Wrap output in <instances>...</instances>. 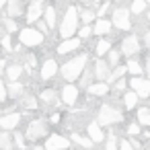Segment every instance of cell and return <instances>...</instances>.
<instances>
[{
    "label": "cell",
    "mask_w": 150,
    "mask_h": 150,
    "mask_svg": "<svg viewBox=\"0 0 150 150\" xmlns=\"http://www.w3.org/2000/svg\"><path fill=\"white\" fill-rule=\"evenodd\" d=\"M86 62H88V56H86V54H80V56H76V58L64 62V66L60 68L62 78H64L66 82H74V80H78L80 74L86 70Z\"/></svg>",
    "instance_id": "1"
},
{
    "label": "cell",
    "mask_w": 150,
    "mask_h": 150,
    "mask_svg": "<svg viewBox=\"0 0 150 150\" xmlns=\"http://www.w3.org/2000/svg\"><path fill=\"white\" fill-rule=\"evenodd\" d=\"M78 8L76 6H68L64 11V17L60 21V37L62 39H70L74 37V33H78Z\"/></svg>",
    "instance_id": "2"
},
{
    "label": "cell",
    "mask_w": 150,
    "mask_h": 150,
    "mask_svg": "<svg viewBox=\"0 0 150 150\" xmlns=\"http://www.w3.org/2000/svg\"><path fill=\"white\" fill-rule=\"evenodd\" d=\"M123 119V111H119L115 105H101L99 111H97V123L101 127H107V125H113V123H119Z\"/></svg>",
    "instance_id": "3"
},
{
    "label": "cell",
    "mask_w": 150,
    "mask_h": 150,
    "mask_svg": "<svg viewBox=\"0 0 150 150\" xmlns=\"http://www.w3.org/2000/svg\"><path fill=\"white\" fill-rule=\"evenodd\" d=\"M19 41H21V45H25V47L31 50V47H39L45 41V35L39 33L35 27H23L19 31Z\"/></svg>",
    "instance_id": "4"
},
{
    "label": "cell",
    "mask_w": 150,
    "mask_h": 150,
    "mask_svg": "<svg viewBox=\"0 0 150 150\" xmlns=\"http://www.w3.org/2000/svg\"><path fill=\"white\" fill-rule=\"evenodd\" d=\"M47 132H50V125H47L45 119H33V121H29V125H27L25 138H27L29 142H37V140H41V138H47Z\"/></svg>",
    "instance_id": "5"
},
{
    "label": "cell",
    "mask_w": 150,
    "mask_h": 150,
    "mask_svg": "<svg viewBox=\"0 0 150 150\" xmlns=\"http://www.w3.org/2000/svg\"><path fill=\"white\" fill-rule=\"evenodd\" d=\"M129 88L138 95V99H148L150 97V78H140V76H132L127 80Z\"/></svg>",
    "instance_id": "6"
},
{
    "label": "cell",
    "mask_w": 150,
    "mask_h": 150,
    "mask_svg": "<svg viewBox=\"0 0 150 150\" xmlns=\"http://www.w3.org/2000/svg\"><path fill=\"white\" fill-rule=\"evenodd\" d=\"M111 25H115V29H119V31H129V29H132L129 11L123 8V6L115 8V11H113V21H111Z\"/></svg>",
    "instance_id": "7"
},
{
    "label": "cell",
    "mask_w": 150,
    "mask_h": 150,
    "mask_svg": "<svg viewBox=\"0 0 150 150\" xmlns=\"http://www.w3.org/2000/svg\"><path fill=\"white\" fill-rule=\"evenodd\" d=\"M43 148L45 150H68L70 148V138H66L62 134H50L45 138Z\"/></svg>",
    "instance_id": "8"
},
{
    "label": "cell",
    "mask_w": 150,
    "mask_h": 150,
    "mask_svg": "<svg viewBox=\"0 0 150 150\" xmlns=\"http://www.w3.org/2000/svg\"><path fill=\"white\" fill-rule=\"evenodd\" d=\"M93 74H95L97 82H109V80H111V66H109L105 60L97 58V62H95V66H93Z\"/></svg>",
    "instance_id": "9"
},
{
    "label": "cell",
    "mask_w": 150,
    "mask_h": 150,
    "mask_svg": "<svg viewBox=\"0 0 150 150\" xmlns=\"http://www.w3.org/2000/svg\"><path fill=\"white\" fill-rule=\"evenodd\" d=\"M138 52H140V39H138L136 35H127V37L121 41V54L127 56V58H134Z\"/></svg>",
    "instance_id": "10"
},
{
    "label": "cell",
    "mask_w": 150,
    "mask_h": 150,
    "mask_svg": "<svg viewBox=\"0 0 150 150\" xmlns=\"http://www.w3.org/2000/svg\"><path fill=\"white\" fill-rule=\"evenodd\" d=\"M58 72H60V66H58V62H56L54 58H47V60L41 64L39 76H41V80H50V78H54Z\"/></svg>",
    "instance_id": "11"
},
{
    "label": "cell",
    "mask_w": 150,
    "mask_h": 150,
    "mask_svg": "<svg viewBox=\"0 0 150 150\" xmlns=\"http://www.w3.org/2000/svg\"><path fill=\"white\" fill-rule=\"evenodd\" d=\"M19 123H21V115L19 113H4V115H0V127H2L4 132L17 129Z\"/></svg>",
    "instance_id": "12"
},
{
    "label": "cell",
    "mask_w": 150,
    "mask_h": 150,
    "mask_svg": "<svg viewBox=\"0 0 150 150\" xmlns=\"http://www.w3.org/2000/svg\"><path fill=\"white\" fill-rule=\"evenodd\" d=\"M41 17H43V4H41V0H33V2L29 4V8H27V23L33 25Z\"/></svg>",
    "instance_id": "13"
},
{
    "label": "cell",
    "mask_w": 150,
    "mask_h": 150,
    "mask_svg": "<svg viewBox=\"0 0 150 150\" xmlns=\"http://www.w3.org/2000/svg\"><path fill=\"white\" fill-rule=\"evenodd\" d=\"M80 47V39L78 37H70V39H62V43L56 47V52L60 56H66V54H72Z\"/></svg>",
    "instance_id": "14"
},
{
    "label": "cell",
    "mask_w": 150,
    "mask_h": 150,
    "mask_svg": "<svg viewBox=\"0 0 150 150\" xmlns=\"http://www.w3.org/2000/svg\"><path fill=\"white\" fill-rule=\"evenodd\" d=\"M60 95H62L60 99H62L66 105H74V103L78 101V86H74L72 82H68V84H64V88H62Z\"/></svg>",
    "instance_id": "15"
},
{
    "label": "cell",
    "mask_w": 150,
    "mask_h": 150,
    "mask_svg": "<svg viewBox=\"0 0 150 150\" xmlns=\"http://www.w3.org/2000/svg\"><path fill=\"white\" fill-rule=\"evenodd\" d=\"M86 132H88V138L93 140V144H103L105 142V132L101 129V125L97 123V121H91L88 125H86Z\"/></svg>",
    "instance_id": "16"
},
{
    "label": "cell",
    "mask_w": 150,
    "mask_h": 150,
    "mask_svg": "<svg viewBox=\"0 0 150 150\" xmlns=\"http://www.w3.org/2000/svg\"><path fill=\"white\" fill-rule=\"evenodd\" d=\"M86 91L93 97H107L109 95V82H93Z\"/></svg>",
    "instance_id": "17"
},
{
    "label": "cell",
    "mask_w": 150,
    "mask_h": 150,
    "mask_svg": "<svg viewBox=\"0 0 150 150\" xmlns=\"http://www.w3.org/2000/svg\"><path fill=\"white\" fill-rule=\"evenodd\" d=\"M6 15L8 19H19L23 15V4H21V0H8V4H6Z\"/></svg>",
    "instance_id": "18"
},
{
    "label": "cell",
    "mask_w": 150,
    "mask_h": 150,
    "mask_svg": "<svg viewBox=\"0 0 150 150\" xmlns=\"http://www.w3.org/2000/svg\"><path fill=\"white\" fill-rule=\"evenodd\" d=\"M6 78L11 80V82H19V78L23 76V66L21 64H11V66H6Z\"/></svg>",
    "instance_id": "19"
},
{
    "label": "cell",
    "mask_w": 150,
    "mask_h": 150,
    "mask_svg": "<svg viewBox=\"0 0 150 150\" xmlns=\"http://www.w3.org/2000/svg\"><path fill=\"white\" fill-rule=\"evenodd\" d=\"M111 31V21H107V19H97V23H95V27H93V33L95 35H107Z\"/></svg>",
    "instance_id": "20"
},
{
    "label": "cell",
    "mask_w": 150,
    "mask_h": 150,
    "mask_svg": "<svg viewBox=\"0 0 150 150\" xmlns=\"http://www.w3.org/2000/svg\"><path fill=\"white\" fill-rule=\"evenodd\" d=\"M70 140L78 146V148H84V150H91L93 148V140L88 138V136H80V134H72L70 136Z\"/></svg>",
    "instance_id": "21"
},
{
    "label": "cell",
    "mask_w": 150,
    "mask_h": 150,
    "mask_svg": "<svg viewBox=\"0 0 150 150\" xmlns=\"http://www.w3.org/2000/svg\"><path fill=\"white\" fill-rule=\"evenodd\" d=\"M125 70H127L132 76H140V74L144 72L142 64H140L138 60H134V58H127V62H125Z\"/></svg>",
    "instance_id": "22"
},
{
    "label": "cell",
    "mask_w": 150,
    "mask_h": 150,
    "mask_svg": "<svg viewBox=\"0 0 150 150\" xmlns=\"http://www.w3.org/2000/svg\"><path fill=\"white\" fill-rule=\"evenodd\" d=\"M6 93H8V97H11V99H21V97H23V93H25V88H23V84H21V82H8Z\"/></svg>",
    "instance_id": "23"
},
{
    "label": "cell",
    "mask_w": 150,
    "mask_h": 150,
    "mask_svg": "<svg viewBox=\"0 0 150 150\" xmlns=\"http://www.w3.org/2000/svg\"><path fill=\"white\" fill-rule=\"evenodd\" d=\"M39 99H41L43 103H50V105H56V103L60 101V97H58V93H56L54 88H43L41 95H39Z\"/></svg>",
    "instance_id": "24"
},
{
    "label": "cell",
    "mask_w": 150,
    "mask_h": 150,
    "mask_svg": "<svg viewBox=\"0 0 150 150\" xmlns=\"http://www.w3.org/2000/svg\"><path fill=\"white\" fill-rule=\"evenodd\" d=\"M43 21H45V25L50 27V29H54L58 23H56V6H47V8H43Z\"/></svg>",
    "instance_id": "25"
},
{
    "label": "cell",
    "mask_w": 150,
    "mask_h": 150,
    "mask_svg": "<svg viewBox=\"0 0 150 150\" xmlns=\"http://www.w3.org/2000/svg\"><path fill=\"white\" fill-rule=\"evenodd\" d=\"M109 50H111V41H109V39H99V41L95 43V56H97V58L109 54Z\"/></svg>",
    "instance_id": "26"
},
{
    "label": "cell",
    "mask_w": 150,
    "mask_h": 150,
    "mask_svg": "<svg viewBox=\"0 0 150 150\" xmlns=\"http://www.w3.org/2000/svg\"><path fill=\"white\" fill-rule=\"evenodd\" d=\"M136 113H138V123L142 127H150V107H140Z\"/></svg>",
    "instance_id": "27"
},
{
    "label": "cell",
    "mask_w": 150,
    "mask_h": 150,
    "mask_svg": "<svg viewBox=\"0 0 150 150\" xmlns=\"http://www.w3.org/2000/svg\"><path fill=\"white\" fill-rule=\"evenodd\" d=\"M136 105H138V95H136L132 88L125 91V93H123V107H125V109H134Z\"/></svg>",
    "instance_id": "28"
},
{
    "label": "cell",
    "mask_w": 150,
    "mask_h": 150,
    "mask_svg": "<svg viewBox=\"0 0 150 150\" xmlns=\"http://www.w3.org/2000/svg\"><path fill=\"white\" fill-rule=\"evenodd\" d=\"M13 136H11V132H0V150H13Z\"/></svg>",
    "instance_id": "29"
},
{
    "label": "cell",
    "mask_w": 150,
    "mask_h": 150,
    "mask_svg": "<svg viewBox=\"0 0 150 150\" xmlns=\"http://www.w3.org/2000/svg\"><path fill=\"white\" fill-rule=\"evenodd\" d=\"M146 8H148V4L144 2V0H132V8H129V13H132V15H142Z\"/></svg>",
    "instance_id": "30"
},
{
    "label": "cell",
    "mask_w": 150,
    "mask_h": 150,
    "mask_svg": "<svg viewBox=\"0 0 150 150\" xmlns=\"http://www.w3.org/2000/svg\"><path fill=\"white\" fill-rule=\"evenodd\" d=\"M117 148H119L117 136H115V134H109V136L105 138V150H117Z\"/></svg>",
    "instance_id": "31"
},
{
    "label": "cell",
    "mask_w": 150,
    "mask_h": 150,
    "mask_svg": "<svg viewBox=\"0 0 150 150\" xmlns=\"http://www.w3.org/2000/svg\"><path fill=\"white\" fill-rule=\"evenodd\" d=\"M78 17L82 19V23H84V25H91V23L97 19V15H95L93 11H88V8H84L82 13H78Z\"/></svg>",
    "instance_id": "32"
},
{
    "label": "cell",
    "mask_w": 150,
    "mask_h": 150,
    "mask_svg": "<svg viewBox=\"0 0 150 150\" xmlns=\"http://www.w3.org/2000/svg\"><path fill=\"white\" fill-rule=\"evenodd\" d=\"M127 70H125V66H115L113 68V72H111V82H115V80H119V78H123V74H125Z\"/></svg>",
    "instance_id": "33"
},
{
    "label": "cell",
    "mask_w": 150,
    "mask_h": 150,
    "mask_svg": "<svg viewBox=\"0 0 150 150\" xmlns=\"http://www.w3.org/2000/svg\"><path fill=\"white\" fill-rule=\"evenodd\" d=\"M93 35V27L91 25H82V27H78V39L82 41V39H86V37H91Z\"/></svg>",
    "instance_id": "34"
},
{
    "label": "cell",
    "mask_w": 150,
    "mask_h": 150,
    "mask_svg": "<svg viewBox=\"0 0 150 150\" xmlns=\"http://www.w3.org/2000/svg\"><path fill=\"white\" fill-rule=\"evenodd\" d=\"M13 144H15L19 150H25V146H27V144H25V136H23L21 132H17V134L13 136Z\"/></svg>",
    "instance_id": "35"
},
{
    "label": "cell",
    "mask_w": 150,
    "mask_h": 150,
    "mask_svg": "<svg viewBox=\"0 0 150 150\" xmlns=\"http://www.w3.org/2000/svg\"><path fill=\"white\" fill-rule=\"evenodd\" d=\"M107 56H109V60H107V64H109V66H113V68H115V66H119V52L109 50V54H107Z\"/></svg>",
    "instance_id": "36"
},
{
    "label": "cell",
    "mask_w": 150,
    "mask_h": 150,
    "mask_svg": "<svg viewBox=\"0 0 150 150\" xmlns=\"http://www.w3.org/2000/svg\"><path fill=\"white\" fill-rule=\"evenodd\" d=\"M4 29H6V31L13 35V33H17L19 25H17V21H15V19H6V21H4Z\"/></svg>",
    "instance_id": "37"
},
{
    "label": "cell",
    "mask_w": 150,
    "mask_h": 150,
    "mask_svg": "<svg viewBox=\"0 0 150 150\" xmlns=\"http://www.w3.org/2000/svg\"><path fill=\"white\" fill-rule=\"evenodd\" d=\"M21 99H23V105H25L27 109H35V107H37V101H35V97H25V95H23Z\"/></svg>",
    "instance_id": "38"
},
{
    "label": "cell",
    "mask_w": 150,
    "mask_h": 150,
    "mask_svg": "<svg viewBox=\"0 0 150 150\" xmlns=\"http://www.w3.org/2000/svg\"><path fill=\"white\" fill-rule=\"evenodd\" d=\"M125 134H127V136H138V134H140V123H127Z\"/></svg>",
    "instance_id": "39"
},
{
    "label": "cell",
    "mask_w": 150,
    "mask_h": 150,
    "mask_svg": "<svg viewBox=\"0 0 150 150\" xmlns=\"http://www.w3.org/2000/svg\"><path fill=\"white\" fill-rule=\"evenodd\" d=\"M0 43H2V50H6V52H11V50H13V39H11V35H2Z\"/></svg>",
    "instance_id": "40"
},
{
    "label": "cell",
    "mask_w": 150,
    "mask_h": 150,
    "mask_svg": "<svg viewBox=\"0 0 150 150\" xmlns=\"http://www.w3.org/2000/svg\"><path fill=\"white\" fill-rule=\"evenodd\" d=\"M8 99V93H6V84L2 82V80H0V103H4Z\"/></svg>",
    "instance_id": "41"
},
{
    "label": "cell",
    "mask_w": 150,
    "mask_h": 150,
    "mask_svg": "<svg viewBox=\"0 0 150 150\" xmlns=\"http://www.w3.org/2000/svg\"><path fill=\"white\" fill-rule=\"evenodd\" d=\"M37 31H39V33H43V35H47L50 27L45 25V21H37Z\"/></svg>",
    "instance_id": "42"
},
{
    "label": "cell",
    "mask_w": 150,
    "mask_h": 150,
    "mask_svg": "<svg viewBox=\"0 0 150 150\" xmlns=\"http://www.w3.org/2000/svg\"><path fill=\"white\" fill-rule=\"evenodd\" d=\"M119 150H134V146L129 144V140H123V142H119Z\"/></svg>",
    "instance_id": "43"
},
{
    "label": "cell",
    "mask_w": 150,
    "mask_h": 150,
    "mask_svg": "<svg viewBox=\"0 0 150 150\" xmlns=\"http://www.w3.org/2000/svg\"><path fill=\"white\" fill-rule=\"evenodd\" d=\"M125 84H127V80H125V78H119V80L115 82V88H117V91H123Z\"/></svg>",
    "instance_id": "44"
},
{
    "label": "cell",
    "mask_w": 150,
    "mask_h": 150,
    "mask_svg": "<svg viewBox=\"0 0 150 150\" xmlns=\"http://www.w3.org/2000/svg\"><path fill=\"white\" fill-rule=\"evenodd\" d=\"M144 43H146V47L150 50V29H148V31L144 33Z\"/></svg>",
    "instance_id": "45"
},
{
    "label": "cell",
    "mask_w": 150,
    "mask_h": 150,
    "mask_svg": "<svg viewBox=\"0 0 150 150\" xmlns=\"http://www.w3.org/2000/svg\"><path fill=\"white\" fill-rule=\"evenodd\" d=\"M6 70V60H2V58H0V74H2Z\"/></svg>",
    "instance_id": "46"
},
{
    "label": "cell",
    "mask_w": 150,
    "mask_h": 150,
    "mask_svg": "<svg viewBox=\"0 0 150 150\" xmlns=\"http://www.w3.org/2000/svg\"><path fill=\"white\" fill-rule=\"evenodd\" d=\"M50 121H52V123H58V121H60V113H54V115L50 117Z\"/></svg>",
    "instance_id": "47"
},
{
    "label": "cell",
    "mask_w": 150,
    "mask_h": 150,
    "mask_svg": "<svg viewBox=\"0 0 150 150\" xmlns=\"http://www.w3.org/2000/svg\"><path fill=\"white\" fill-rule=\"evenodd\" d=\"M144 62H146V64H144V70L150 74V58H148V60H144Z\"/></svg>",
    "instance_id": "48"
},
{
    "label": "cell",
    "mask_w": 150,
    "mask_h": 150,
    "mask_svg": "<svg viewBox=\"0 0 150 150\" xmlns=\"http://www.w3.org/2000/svg\"><path fill=\"white\" fill-rule=\"evenodd\" d=\"M6 4H8V0H0V8H4Z\"/></svg>",
    "instance_id": "49"
},
{
    "label": "cell",
    "mask_w": 150,
    "mask_h": 150,
    "mask_svg": "<svg viewBox=\"0 0 150 150\" xmlns=\"http://www.w3.org/2000/svg\"><path fill=\"white\" fill-rule=\"evenodd\" d=\"M35 150H45V148L43 146H35Z\"/></svg>",
    "instance_id": "50"
},
{
    "label": "cell",
    "mask_w": 150,
    "mask_h": 150,
    "mask_svg": "<svg viewBox=\"0 0 150 150\" xmlns=\"http://www.w3.org/2000/svg\"><path fill=\"white\" fill-rule=\"evenodd\" d=\"M95 2H109V0H95Z\"/></svg>",
    "instance_id": "51"
},
{
    "label": "cell",
    "mask_w": 150,
    "mask_h": 150,
    "mask_svg": "<svg viewBox=\"0 0 150 150\" xmlns=\"http://www.w3.org/2000/svg\"><path fill=\"white\" fill-rule=\"evenodd\" d=\"M0 39H2V27H0Z\"/></svg>",
    "instance_id": "52"
},
{
    "label": "cell",
    "mask_w": 150,
    "mask_h": 150,
    "mask_svg": "<svg viewBox=\"0 0 150 150\" xmlns=\"http://www.w3.org/2000/svg\"><path fill=\"white\" fill-rule=\"evenodd\" d=\"M148 23H150V11H148Z\"/></svg>",
    "instance_id": "53"
},
{
    "label": "cell",
    "mask_w": 150,
    "mask_h": 150,
    "mask_svg": "<svg viewBox=\"0 0 150 150\" xmlns=\"http://www.w3.org/2000/svg\"><path fill=\"white\" fill-rule=\"evenodd\" d=\"M144 2H146V4H150V0H144Z\"/></svg>",
    "instance_id": "54"
},
{
    "label": "cell",
    "mask_w": 150,
    "mask_h": 150,
    "mask_svg": "<svg viewBox=\"0 0 150 150\" xmlns=\"http://www.w3.org/2000/svg\"><path fill=\"white\" fill-rule=\"evenodd\" d=\"M84 2H86V0H84Z\"/></svg>",
    "instance_id": "55"
},
{
    "label": "cell",
    "mask_w": 150,
    "mask_h": 150,
    "mask_svg": "<svg viewBox=\"0 0 150 150\" xmlns=\"http://www.w3.org/2000/svg\"><path fill=\"white\" fill-rule=\"evenodd\" d=\"M119 2H121V0H119Z\"/></svg>",
    "instance_id": "56"
}]
</instances>
